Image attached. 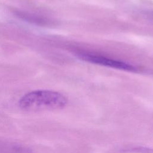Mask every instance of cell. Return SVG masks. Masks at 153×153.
Returning a JSON list of instances; mask_svg holds the SVG:
<instances>
[{"instance_id":"obj_1","label":"cell","mask_w":153,"mask_h":153,"mask_svg":"<svg viewBox=\"0 0 153 153\" xmlns=\"http://www.w3.org/2000/svg\"><path fill=\"white\" fill-rule=\"evenodd\" d=\"M67 103L68 99L65 95L48 90H38L27 93L19 102L22 109L32 112L62 109Z\"/></svg>"},{"instance_id":"obj_2","label":"cell","mask_w":153,"mask_h":153,"mask_svg":"<svg viewBox=\"0 0 153 153\" xmlns=\"http://www.w3.org/2000/svg\"><path fill=\"white\" fill-rule=\"evenodd\" d=\"M79 59L92 63L102 65L112 68L124 70L127 71H136L137 69L132 65L120 60L109 59L106 57L88 53H80L78 54Z\"/></svg>"},{"instance_id":"obj_3","label":"cell","mask_w":153,"mask_h":153,"mask_svg":"<svg viewBox=\"0 0 153 153\" xmlns=\"http://www.w3.org/2000/svg\"><path fill=\"white\" fill-rule=\"evenodd\" d=\"M126 151L134 153H153V149L142 146H136L128 148Z\"/></svg>"}]
</instances>
